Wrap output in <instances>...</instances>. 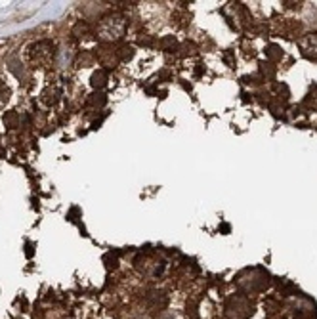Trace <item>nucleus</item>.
<instances>
[{
	"instance_id": "1a4fd4ad",
	"label": "nucleus",
	"mask_w": 317,
	"mask_h": 319,
	"mask_svg": "<svg viewBox=\"0 0 317 319\" xmlns=\"http://www.w3.org/2000/svg\"><path fill=\"white\" fill-rule=\"evenodd\" d=\"M88 103H99V105H103L105 103V97H103V94H94V97H90L88 99Z\"/></svg>"
},
{
	"instance_id": "7ed1b4c3",
	"label": "nucleus",
	"mask_w": 317,
	"mask_h": 319,
	"mask_svg": "<svg viewBox=\"0 0 317 319\" xmlns=\"http://www.w3.org/2000/svg\"><path fill=\"white\" fill-rule=\"evenodd\" d=\"M126 21L123 16H107L99 23V39L103 40H117L125 35Z\"/></svg>"
},
{
	"instance_id": "0eeeda50",
	"label": "nucleus",
	"mask_w": 317,
	"mask_h": 319,
	"mask_svg": "<svg viewBox=\"0 0 317 319\" xmlns=\"http://www.w3.org/2000/svg\"><path fill=\"white\" fill-rule=\"evenodd\" d=\"M266 56H268L269 59H281L283 58V52H281L279 46L271 44V46H268V50H266Z\"/></svg>"
},
{
	"instance_id": "f03ea898",
	"label": "nucleus",
	"mask_w": 317,
	"mask_h": 319,
	"mask_svg": "<svg viewBox=\"0 0 317 319\" xmlns=\"http://www.w3.org/2000/svg\"><path fill=\"white\" fill-rule=\"evenodd\" d=\"M254 313V304L245 294H231L224 304L226 319H249Z\"/></svg>"
},
{
	"instance_id": "20e7f679",
	"label": "nucleus",
	"mask_w": 317,
	"mask_h": 319,
	"mask_svg": "<svg viewBox=\"0 0 317 319\" xmlns=\"http://www.w3.org/2000/svg\"><path fill=\"white\" fill-rule=\"evenodd\" d=\"M292 315H294V319H317L315 302L306 298V296H302V298L292 306Z\"/></svg>"
},
{
	"instance_id": "f257e3e1",
	"label": "nucleus",
	"mask_w": 317,
	"mask_h": 319,
	"mask_svg": "<svg viewBox=\"0 0 317 319\" xmlns=\"http://www.w3.org/2000/svg\"><path fill=\"white\" fill-rule=\"evenodd\" d=\"M237 287L247 294H256L264 292L269 287V273L262 268H252V270H243L237 275Z\"/></svg>"
},
{
	"instance_id": "39448f33",
	"label": "nucleus",
	"mask_w": 317,
	"mask_h": 319,
	"mask_svg": "<svg viewBox=\"0 0 317 319\" xmlns=\"http://www.w3.org/2000/svg\"><path fill=\"white\" fill-rule=\"evenodd\" d=\"M300 52L304 58L317 61V33H307L300 39Z\"/></svg>"
},
{
	"instance_id": "423d86ee",
	"label": "nucleus",
	"mask_w": 317,
	"mask_h": 319,
	"mask_svg": "<svg viewBox=\"0 0 317 319\" xmlns=\"http://www.w3.org/2000/svg\"><path fill=\"white\" fill-rule=\"evenodd\" d=\"M92 86L94 88H103L107 84V75L103 73V71H97V73H94L92 75Z\"/></svg>"
},
{
	"instance_id": "6e6552de",
	"label": "nucleus",
	"mask_w": 317,
	"mask_h": 319,
	"mask_svg": "<svg viewBox=\"0 0 317 319\" xmlns=\"http://www.w3.org/2000/svg\"><path fill=\"white\" fill-rule=\"evenodd\" d=\"M4 123L8 128H16L18 126V113H8V115H4Z\"/></svg>"
}]
</instances>
